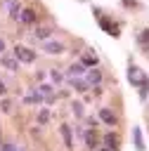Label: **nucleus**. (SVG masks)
<instances>
[{"label":"nucleus","mask_w":149,"mask_h":151,"mask_svg":"<svg viewBox=\"0 0 149 151\" xmlns=\"http://www.w3.org/2000/svg\"><path fill=\"white\" fill-rule=\"evenodd\" d=\"M12 57H14L19 64H33V61L38 59L35 50H31V47H26V45H14V50H12Z\"/></svg>","instance_id":"obj_1"},{"label":"nucleus","mask_w":149,"mask_h":151,"mask_svg":"<svg viewBox=\"0 0 149 151\" xmlns=\"http://www.w3.org/2000/svg\"><path fill=\"white\" fill-rule=\"evenodd\" d=\"M5 94H7V85L0 80V97H5Z\"/></svg>","instance_id":"obj_29"},{"label":"nucleus","mask_w":149,"mask_h":151,"mask_svg":"<svg viewBox=\"0 0 149 151\" xmlns=\"http://www.w3.org/2000/svg\"><path fill=\"white\" fill-rule=\"evenodd\" d=\"M69 85H71V90H73V92H88V90H90V85H88V80H85V78H71V80H69Z\"/></svg>","instance_id":"obj_16"},{"label":"nucleus","mask_w":149,"mask_h":151,"mask_svg":"<svg viewBox=\"0 0 149 151\" xmlns=\"http://www.w3.org/2000/svg\"><path fill=\"white\" fill-rule=\"evenodd\" d=\"M38 92L43 94V99H45V97H52V85H45V83H38Z\"/></svg>","instance_id":"obj_23"},{"label":"nucleus","mask_w":149,"mask_h":151,"mask_svg":"<svg viewBox=\"0 0 149 151\" xmlns=\"http://www.w3.org/2000/svg\"><path fill=\"white\" fill-rule=\"evenodd\" d=\"M19 21L21 24H26V26H38V12L33 9V7H24L21 9V14H19Z\"/></svg>","instance_id":"obj_5"},{"label":"nucleus","mask_w":149,"mask_h":151,"mask_svg":"<svg viewBox=\"0 0 149 151\" xmlns=\"http://www.w3.org/2000/svg\"><path fill=\"white\" fill-rule=\"evenodd\" d=\"M97 151H111V149H104V146H102V149H97Z\"/></svg>","instance_id":"obj_32"},{"label":"nucleus","mask_w":149,"mask_h":151,"mask_svg":"<svg viewBox=\"0 0 149 151\" xmlns=\"http://www.w3.org/2000/svg\"><path fill=\"white\" fill-rule=\"evenodd\" d=\"M102 142H104V149H111V151H116V149L121 146L118 134H116V132H111V130H109V132H104V139H102Z\"/></svg>","instance_id":"obj_10"},{"label":"nucleus","mask_w":149,"mask_h":151,"mask_svg":"<svg viewBox=\"0 0 149 151\" xmlns=\"http://www.w3.org/2000/svg\"><path fill=\"white\" fill-rule=\"evenodd\" d=\"M132 142H135V149L137 151H144V137H142V130L140 127H132Z\"/></svg>","instance_id":"obj_18"},{"label":"nucleus","mask_w":149,"mask_h":151,"mask_svg":"<svg viewBox=\"0 0 149 151\" xmlns=\"http://www.w3.org/2000/svg\"><path fill=\"white\" fill-rule=\"evenodd\" d=\"M92 94H95V97H99V94H102V87H99V85H97V87H92Z\"/></svg>","instance_id":"obj_30"},{"label":"nucleus","mask_w":149,"mask_h":151,"mask_svg":"<svg viewBox=\"0 0 149 151\" xmlns=\"http://www.w3.org/2000/svg\"><path fill=\"white\" fill-rule=\"evenodd\" d=\"M2 2H5V5H12V2H14V0H2Z\"/></svg>","instance_id":"obj_31"},{"label":"nucleus","mask_w":149,"mask_h":151,"mask_svg":"<svg viewBox=\"0 0 149 151\" xmlns=\"http://www.w3.org/2000/svg\"><path fill=\"white\" fill-rule=\"evenodd\" d=\"M83 78L88 80V85H90V87H97V85L102 83V78H104V73H102V71H99V68L95 66V68H88Z\"/></svg>","instance_id":"obj_6"},{"label":"nucleus","mask_w":149,"mask_h":151,"mask_svg":"<svg viewBox=\"0 0 149 151\" xmlns=\"http://www.w3.org/2000/svg\"><path fill=\"white\" fill-rule=\"evenodd\" d=\"M83 142H85V146H88L90 151H97L99 137H97V132H95L92 127H88V130H85V134H83Z\"/></svg>","instance_id":"obj_9"},{"label":"nucleus","mask_w":149,"mask_h":151,"mask_svg":"<svg viewBox=\"0 0 149 151\" xmlns=\"http://www.w3.org/2000/svg\"><path fill=\"white\" fill-rule=\"evenodd\" d=\"M35 118H38V125H45V123L50 120V111H47V109H40Z\"/></svg>","instance_id":"obj_25"},{"label":"nucleus","mask_w":149,"mask_h":151,"mask_svg":"<svg viewBox=\"0 0 149 151\" xmlns=\"http://www.w3.org/2000/svg\"><path fill=\"white\" fill-rule=\"evenodd\" d=\"M0 151H19V149H17V144H12V142H2V144H0Z\"/></svg>","instance_id":"obj_26"},{"label":"nucleus","mask_w":149,"mask_h":151,"mask_svg":"<svg viewBox=\"0 0 149 151\" xmlns=\"http://www.w3.org/2000/svg\"><path fill=\"white\" fill-rule=\"evenodd\" d=\"M43 52H47V54H54V57H59V54H64L66 52V45L61 42V40H45L43 42Z\"/></svg>","instance_id":"obj_3"},{"label":"nucleus","mask_w":149,"mask_h":151,"mask_svg":"<svg viewBox=\"0 0 149 151\" xmlns=\"http://www.w3.org/2000/svg\"><path fill=\"white\" fill-rule=\"evenodd\" d=\"M52 33H54V26H50V24H38L35 31H33V38L45 42V40H52Z\"/></svg>","instance_id":"obj_4"},{"label":"nucleus","mask_w":149,"mask_h":151,"mask_svg":"<svg viewBox=\"0 0 149 151\" xmlns=\"http://www.w3.org/2000/svg\"><path fill=\"white\" fill-rule=\"evenodd\" d=\"M99 26H102V28H104L109 35H114V38H118V35H121V28H118L116 24H111L106 17H99Z\"/></svg>","instance_id":"obj_15"},{"label":"nucleus","mask_w":149,"mask_h":151,"mask_svg":"<svg viewBox=\"0 0 149 151\" xmlns=\"http://www.w3.org/2000/svg\"><path fill=\"white\" fill-rule=\"evenodd\" d=\"M5 50H7V45H5V38H0V57L5 54Z\"/></svg>","instance_id":"obj_28"},{"label":"nucleus","mask_w":149,"mask_h":151,"mask_svg":"<svg viewBox=\"0 0 149 151\" xmlns=\"http://www.w3.org/2000/svg\"><path fill=\"white\" fill-rule=\"evenodd\" d=\"M144 80H147V73H144L142 68H137V66L130 61V64H128V83H130L132 87H140Z\"/></svg>","instance_id":"obj_2"},{"label":"nucleus","mask_w":149,"mask_h":151,"mask_svg":"<svg viewBox=\"0 0 149 151\" xmlns=\"http://www.w3.org/2000/svg\"><path fill=\"white\" fill-rule=\"evenodd\" d=\"M99 120H102L104 125H109V127H116V125H118V116H116L111 109H106V106L99 109Z\"/></svg>","instance_id":"obj_7"},{"label":"nucleus","mask_w":149,"mask_h":151,"mask_svg":"<svg viewBox=\"0 0 149 151\" xmlns=\"http://www.w3.org/2000/svg\"><path fill=\"white\" fill-rule=\"evenodd\" d=\"M0 66H5V68L12 71V73H19V61H17L12 54H2V57H0Z\"/></svg>","instance_id":"obj_12"},{"label":"nucleus","mask_w":149,"mask_h":151,"mask_svg":"<svg viewBox=\"0 0 149 151\" xmlns=\"http://www.w3.org/2000/svg\"><path fill=\"white\" fill-rule=\"evenodd\" d=\"M24 101H26V104H35V106H38V104H43L45 99H43V94H40L38 90H28V92L24 94Z\"/></svg>","instance_id":"obj_17"},{"label":"nucleus","mask_w":149,"mask_h":151,"mask_svg":"<svg viewBox=\"0 0 149 151\" xmlns=\"http://www.w3.org/2000/svg\"><path fill=\"white\" fill-rule=\"evenodd\" d=\"M0 144H2V139H0Z\"/></svg>","instance_id":"obj_33"},{"label":"nucleus","mask_w":149,"mask_h":151,"mask_svg":"<svg viewBox=\"0 0 149 151\" xmlns=\"http://www.w3.org/2000/svg\"><path fill=\"white\" fill-rule=\"evenodd\" d=\"M78 61H80V64H83L85 68H95V66H97V61H99V57H97V52L88 50V52H85V54H83V57H80Z\"/></svg>","instance_id":"obj_11"},{"label":"nucleus","mask_w":149,"mask_h":151,"mask_svg":"<svg viewBox=\"0 0 149 151\" xmlns=\"http://www.w3.org/2000/svg\"><path fill=\"white\" fill-rule=\"evenodd\" d=\"M59 134H61V139H64V146L66 149H73V130L64 123V125H59Z\"/></svg>","instance_id":"obj_13"},{"label":"nucleus","mask_w":149,"mask_h":151,"mask_svg":"<svg viewBox=\"0 0 149 151\" xmlns=\"http://www.w3.org/2000/svg\"><path fill=\"white\" fill-rule=\"evenodd\" d=\"M12 109H14V101L12 99H2L0 101V111L2 113H12Z\"/></svg>","instance_id":"obj_24"},{"label":"nucleus","mask_w":149,"mask_h":151,"mask_svg":"<svg viewBox=\"0 0 149 151\" xmlns=\"http://www.w3.org/2000/svg\"><path fill=\"white\" fill-rule=\"evenodd\" d=\"M50 80H52L54 85H61V83L66 80V73H61V71H57V68H52V71H50Z\"/></svg>","instance_id":"obj_21"},{"label":"nucleus","mask_w":149,"mask_h":151,"mask_svg":"<svg viewBox=\"0 0 149 151\" xmlns=\"http://www.w3.org/2000/svg\"><path fill=\"white\" fill-rule=\"evenodd\" d=\"M85 71H88V68H85L80 61H73V64L66 68V80H71V78H83Z\"/></svg>","instance_id":"obj_8"},{"label":"nucleus","mask_w":149,"mask_h":151,"mask_svg":"<svg viewBox=\"0 0 149 151\" xmlns=\"http://www.w3.org/2000/svg\"><path fill=\"white\" fill-rule=\"evenodd\" d=\"M135 40H137V47H140L144 54H149V28H142Z\"/></svg>","instance_id":"obj_14"},{"label":"nucleus","mask_w":149,"mask_h":151,"mask_svg":"<svg viewBox=\"0 0 149 151\" xmlns=\"http://www.w3.org/2000/svg\"><path fill=\"white\" fill-rule=\"evenodd\" d=\"M21 5H19V0H14L12 5H9V19H14V21H19V14H21Z\"/></svg>","instance_id":"obj_20"},{"label":"nucleus","mask_w":149,"mask_h":151,"mask_svg":"<svg viewBox=\"0 0 149 151\" xmlns=\"http://www.w3.org/2000/svg\"><path fill=\"white\" fill-rule=\"evenodd\" d=\"M99 123V118H95V116H90V118H85V125H90V127H95Z\"/></svg>","instance_id":"obj_27"},{"label":"nucleus","mask_w":149,"mask_h":151,"mask_svg":"<svg viewBox=\"0 0 149 151\" xmlns=\"http://www.w3.org/2000/svg\"><path fill=\"white\" fill-rule=\"evenodd\" d=\"M137 90H140V101H147V99H149V76H147V80H144Z\"/></svg>","instance_id":"obj_22"},{"label":"nucleus","mask_w":149,"mask_h":151,"mask_svg":"<svg viewBox=\"0 0 149 151\" xmlns=\"http://www.w3.org/2000/svg\"><path fill=\"white\" fill-rule=\"evenodd\" d=\"M71 113L80 120V118H85V106H83V101H78V99H73L71 101Z\"/></svg>","instance_id":"obj_19"}]
</instances>
